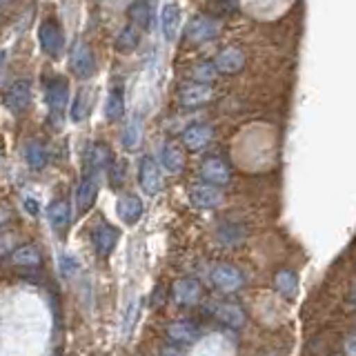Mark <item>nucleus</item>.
<instances>
[{
  "mask_svg": "<svg viewBox=\"0 0 356 356\" xmlns=\"http://www.w3.org/2000/svg\"><path fill=\"white\" fill-rule=\"evenodd\" d=\"M118 216L125 225H134L138 222V218L143 216V200L134 194L127 196H120L118 198Z\"/></svg>",
  "mask_w": 356,
  "mask_h": 356,
  "instance_id": "obj_19",
  "label": "nucleus"
},
{
  "mask_svg": "<svg viewBox=\"0 0 356 356\" xmlns=\"http://www.w3.org/2000/svg\"><path fill=\"white\" fill-rule=\"evenodd\" d=\"M60 272L65 278H76V274L81 272V265L70 254H60Z\"/></svg>",
  "mask_w": 356,
  "mask_h": 356,
  "instance_id": "obj_33",
  "label": "nucleus"
},
{
  "mask_svg": "<svg viewBox=\"0 0 356 356\" xmlns=\"http://www.w3.org/2000/svg\"><path fill=\"white\" fill-rule=\"evenodd\" d=\"M211 283H214L218 289H222V292H236V289L245 283V278H243L241 270H236L234 265L220 263L214 267V272H211Z\"/></svg>",
  "mask_w": 356,
  "mask_h": 356,
  "instance_id": "obj_9",
  "label": "nucleus"
},
{
  "mask_svg": "<svg viewBox=\"0 0 356 356\" xmlns=\"http://www.w3.org/2000/svg\"><path fill=\"white\" fill-rule=\"evenodd\" d=\"M214 98V89L209 85H187L181 89V94H178V103L183 107H200V105H207L209 100Z\"/></svg>",
  "mask_w": 356,
  "mask_h": 356,
  "instance_id": "obj_13",
  "label": "nucleus"
},
{
  "mask_svg": "<svg viewBox=\"0 0 356 356\" xmlns=\"http://www.w3.org/2000/svg\"><path fill=\"white\" fill-rule=\"evenodd\" d=\"M172 292L178 305H196L200 300V285L196 278H181L174 283Z\"/></svg>",
  "mask_w": 356,
  "mask_h": 356,
  "instance_id": "obj_14",
  "label": "nucleus"
},
{
  "mask_svg": "<svg viewBox=\"0 0 356 356\" xmlns=\"http://www.w3.org/2000/svg\"><path fill=\"white\" fill-rule=\"evenodd\" d=\"M211 136H214V127L207 125V122H196V125L192 127H187L185 134H183V143H185V147L187 149H192V152H200V149H205Z\"/></svg>",
  "mask_w": 356,
  "mask_h": 356,
  "instance_id": "obj_11",
  "label": "nucleus"
},
{
  "mask_svg": "<svg viewBox=\"0 0 356 356\" xmlns=\"http://www.w3.org/2000/svg\"><path fill=\"white\" fill-rule=\"evenodd\" d=\"M47 216H49V222L54 229H65L67 222L72 218V209H70V203L67 200H54L47 209Z\"/></svg>",
  "mask_w": 356,
  "mask_h": 356,
  "instance_id": "obj_26",
  "label": "nucleus"
},
{
  "mask_svg": "<svg viewBox=\"0 0 356 356\" xmlns=\"http://www.w3.org/2000/svg\"><path fill=\"white\" fill-rule=\"evenodd\" d=\"M138 183L143 187V192L147 196H156L163 189V178L161 170L152 156H145L140 161V170H138Z\"/></svg>",
  "mask_w": 356,
  "mask_h": 356,
  "instance_id": "obj_6",
  "label": "nucleus"
},
{
  "mask_svg": "<svg viewBox=\"0 0 356 356\" xmlns=\"http://www.w3.org/2000/svg\"><path fill=\"white\" fill-rule=\"evenodd\" d=\"M109 161H111V152L105 143H94L89 147V156H87V163H89V176L98 178L103 172L109 170Z\"/></svg>",
  "mask_w": 356,
  "mask_h": 356,
  "instance_id": "obj_15",
  "label": "nucleus"
},
{
  "mask_svg": "<svg viewBox=\"0 0 356 356\" xmlns=\"http://www.w3.org/2000/svg\"><path fill=\"white\" fill-rule=\"evenodd\" d=\"M222 189L214 185H194L189 189V200L198 209H214L222 203Z\"/></svg>",
  "mask_w": 356,
  "mask_h": 356,
  "instance_id": "obj_10",
  "label": "nucleus"
},
{
  "mask_svg": "<svg viewBox=\"0 0 356 356\" xmlns=\"http://www.w3.org/2000/svg\"><path fill=\"white\" fill-rule=\"evenodd\" d=\"M38 40H40V49L47 56H51V58H58L65 49V33L56 20L42 22L38 29Z\"/></svg>",
  "mask_w": 356,
  "mask_h": 356,
  "instance_id": "obj_1",
  "label": "nucleus"
},
{
  "mask_svg": "<svg viewBox=\"0 0 356 356\" xmlns=\"http://www.w3.org/2000/svg\"><path fill=\"white\" fill-rule=\"evenodd\" d=\"M192 78L198 85H209L218 78V70L214 67V63H200L192 70Z\"/></svg>",
  "mask_w": 356,
  "mask_h": 356,
  "instance_id": "obj_32",
  "label": "nucleus"
},
{
  "mask_svg": "<svg viewBox=\"0 0 356 356\" xmlns=\"http://www.w3.org/2000/svg\"><path fill=\"white\" fill-rule=\"evenodd\" d=\"M29 105H31V83L27 78H20V81L11 83L5 92V107L11 114H22Z\"/></svg>",
  "mask_w": 356,
  "mask_h": 356,
  "instance_id": "obj_3",
  "label": "nucleus"
},
{
  "mask_svg": "<svg viewBox=\"0 0 356 356\" xmlns=\"http://www.w3.org/2000/svg\"><path fill=\"white\" fill-rule=\"evenodd\" d=\"M129 20L134 22V27H140L143 31L152 29V22H154V5L149 0H134L127 9Z\"/></svg>",
  "mask_w": 356,
  "mask_h": 356,
  "instance_id": "obj_17",
  "label": "nucleus"
},
{
  "mask_svg": "<svg viewBox=\"0 0 356 356\" xmlns=\"http://www.w3.org/2000/svg\"><path fill=\"white\" fill-rule=\"evenodd\" d=\"M120 3H125V0H120Z\"/></svg>",
  "mask_w": 356,
  "mask_h": 356,
  "instance_id": "obj_42",
  "label": "nucleus"
},
{
  "mask_svg": "<svg viewBox=\"0 0 356 356\" xmlns=\"http://www.w3.org/2000/svg\"><path fill=\"white\" fill-rule=\"evenodd\" d=\"M161 163L165 167V172L170 174H181L185 167V154L183 147L178 143H165L161 152Z\"/></svg>",
  "mask_w": 356,
  "mask_h": 356,
  "instance_id": "obj_18",
  "label": "nucleus"
},
{
  "mask_svg": "<svg viewBox=\"0 0 356 356\" xmlns=\"http://www.w3.org/2000/svg\"><path fill=\"white\" fill-rule=\"evenodd\" d=\"M138 314H140V298L138 296H131L127 307H125V312H122V323H120L122 339H127L129 334H131L134 325H136V321H138Z\"/></svg>",
  "mask_w": 356,
  "mask_h": 356,
  "instance_id": "obj_27",
  "label": "nucleus"
},
{
  "mask_svg": "<svg viewBox=\"0 0 356 356\" xmlns=\"http://www.w3.org/2000/svg\"><path fill=\"white\" fill-rule=\"evenodd\" d=\"M72 72L81 78V81H87L92 78L96 72V58H94V51L87 47L85 42H76V47L72 51V60H70Z\"/></svg>",
  "mask_w": 356,
  "mask_h": 356,
  "instance_id": "obj_5",
  "label": "nucleus"
},
{
  "mask_svg": "<svg viewBox=\"0 0 356 356\" xmlns=\"http://www.w3.org/2000/svg\"><path fill=\"white\" fill-rule=\"evenodd\" d=\"M138 42H140V36H138L136 27L127 25V27H122L120 33L116 36V51L118 54H131L138 47Z\"/></svg>",
  "mask_w": 356,
  "mask_h": 356,
  "instance_id": "obj_28",
  "label": "nucleus"
},
{
  "mask_svg": "<svg viewBox=\"0 0 356 356\" xmlns=\"http://www.w3.org/2000/svg\"><path fill=\"white\" fill-rule=\"evenodd\" d=\"M276 289H278V294H281V296L294 298L296 292H298V278H296V274L289 272V270L278 272L276 274Z\"/></svg>",
  "mask_w": 356,
  "mask_h": 356,
  "instance_id": "obj_31",
  "label": "nucleus"
},
{
  "mask_svg": "<svg viewBox=\"0 0 356 356\" xmlns=\"http://www.w3.org/2000/svg\"><path fill=\"white\" fill-rule=\"evenodd\" d=\"M22 205H25L27 214H31V216H38V214H40V205H38V200H36V198L25 196V200H22Z\"/></svg>",
  "mask_w": 356,
  "mask_h": 356,
  "instance_id": "obj_36",
  "label": "nucleus"
},
{
  "mask_svg": "<svg viewBox=\"0 0 356 356\" xmlns=\"http://www.w3.org/2000/svg\"><path fill=\"white\" fill-rule=\"evenodd\" d=\"M220 31L218 20L207 18V16H194L189 20V25L185 29V38L194 44H203L207 40H211Z\"/></svg>",
  "mask_w": 356,
  "mask_h": 356,
  "instance_id": "obj_4",
  "label": "nucleus"
},
{
  "mask_svg": "<svg viewBox=\"0 0 356 356\" xmlns=\"http://www.w3.org/2000/svg\"><path fill=\"white\" fill-rule=\"evenodd\" d=\"M161 356H183V352L178 348H163Z\"/></svg>",
  "mask_w": 356,
  "mask_h": 356,
  "instance_id": "obj_38",
  "label": "nucleus"
},
{
  "mask_svg": "<svg viewBox=\"0 0 356 356\" xmlns=\"http://www.w3.org/2000/svg\"><path fill=\"white\" fill-rule=\"evenodd\" d=\"M345 354L356 356V352H354V334H350V337H348V343H345Z\"/></svg>",
  "mask_w": 356,
  "mask_h": 356,
  "instance_id": "obj_37",
  "label": "nucleus"
},
{
  "mask_svg": "<svg viewBox=\"0 0 356 356\" xmlns=\"http://www.w3.org/2000/svg\"><path fill=\"white\" fill-rule=\"evenodd\" d=\"M42 261V254L38 248L33 245H20L14 252H11V263L20 265V267H36Z\"/></svg>",
  "mask_w": 356,
  "mask_h": 356,
  "instance_id": "obj_24",
  "label": "nucleus"
},
{
  "mask_svg": "<svg viewBox=\"0 0 356 356\" xmlns=\"http://www.w3.org/2000/svg\"><path fill=\"white\" fill-rule=\"evenodd\" d=\"M118 238H120V232L114 225H109V222H98L92 234L94 248H96L98 256H103V259H107V256L116 250Z\"/></svg>",
  "mask_w": 356,
  "mask_h": 356,
  "instance_id": "obj_7",
  "label": "nucleus"
},
{
  "mask_svg": "<svg viewBox=\"0 0 356 356\" xmlns=\"http://www.w3.org/2000/svg\"><path fill=\"white\" fill-rule=\"evenodd\" d=\"M5 3H9V0H0V5H5Z\"/></svg>",
  "mask_w": 356,
  "mask_h": 356,
  "instance_id": "obj_41",
  "label": "nucleus"
},
{
  "mask_svg": "<svg viewBox=\"0 0 356 356\" xmlns=\"http://www.w3.org/2000/svg\"><path fill=\"white\" fill-rule=\"evenodd\" d=\"M214 314L218 321H222L229 327H241L245 323V312L236 303H229V300H225V303H216Z\"/></svg>",
  "mask_w": 356,
  "mask_h": 356,
  "instance_id": "obj_21",
  "label": "nucleus"
},
{
  "mask_svg": "<svg viewBox=\"0 0 356 356\" xmlns=\"http://www.w3.org/2000/svg\"><path fill=\"white\" fill-rule=\"evenodd\" d=\"M181 27V7L174 3H167L161 11V29L167 42H174Z\"/></svg>",
  "mask_w": 356,
  "mask_h": 356,
  "instance_id": "obj_16",
  "label": "nucleus"
},
{
  "mask_svg": "<svg viewBox=\"0 0 356 356\" xmlns=\"http://www.w3.org/2000/svg\"><path fill=\"white\" fill-rule=\"evenodd\" d=\"M89 109H92V96H89L87 89H78V94L74 96L70 107V120L83 122L89 116Z\"/></svg>",
  "mask_w": 356,
  "mask_h": 356,
  "instance_id": "obj_25",
  "label": "nucleus"
},
{
  "mask_svg": "<svg viewBox=\"0 0 356 356\" xmlns=\"http://www.w3.org/2000/svg\"><path fill=\"white\" fill-rule=\"evenodd\" d=\"M122 114H125V96H122L120 87H111L105 100V118L109 122H116Z\"/></svg>",
  "mask_w": 356,
  "mask_h": 356,
  "instance_id": "obj_23",
  "label": "nucleus"
},
{
  "mask_svg": "<svg viewBox=\"0 0 356 356\" xmlns=\"http://www.w3.org/2000/svg\"><path fill=\"white\" fill-rule=\"evenodd\" d=\"M96 194H98V178H94V176H85L83 178V183L78 185V196H76V200H78V209L81 211H85V209H89L94 205V200H96Z\"/></svg>",
  "mask_w": 356,
  "mask_h": 356,
  "instance_id": "obj_22",
  "label": "nucleus"
},
{
  "mask_svg": "<svg viewBox=\"0 0 356 356\" xmlns=\"http://www.w3.org/2000/svg\"><path fill=\"white\" fill-rule=\"evenodd\" d=\"M200 176H203V181L207 185H214V187H222L229 183L232 178V172H229V165L218 159V156H211V159H207L203 163V167H200Z\"/></svg>",
  "mask_w": 356,
  "mask_h": 356,
  "instance_id": "obj_8",
  "label": "nucleus"
},
{
  "mask_svg": "<svg viewBox=\"0 0 356 356\" xmlns=\"http://www.w3.org/2000/svg\"><path fill=\"white\" fill-rule=\"evenodd\" d=\"M16 241H18V236H16L14 232H5V234H0V259H3V256H7L9 252H14Z\"/></svg>",
  "mask_w": 356,
  "mask_h": 356,
  "instance_id": "obj_34",
  "label": "nucleus"
},
{
  "mask_svg": "<svg viewBox=\"0 0 356 356\" xmlns=\"http://www.w3.org/2000/svg\"><path fill=\"white\" fill-rule=\"evenodd\" d=\"M109 174H111V183L118 187L122 183V178H125V174H127V165L125 163L109 165Z\"/></svg>",
  "mask_w": 356,
  "mask_h": 356,
  "instance_id": "obj_35",
  "label": "nucleus"
},
{
  "mask_svg": "<svg viewBox=\"0 0 356 356\" xmlns=\"http://www.w3.org/2000/svg\"><path fill=\"white\" fill-rule=\"evenodd\" d=\"M44 100L51 109V114H60L70 103V83L63 76H51L44 81Z\"/></svg>",
  "mask_w": 356,
  "mask_h": 356,
  "instance_id": "obj_2",
  "label": "nucleus"
},
{
  "mask_svg": "<svg viewBox=\"0 0 356 356\" xmlns=\"http://www.w3.org/2000/svg\"><path fill=\"white\" fill-rule=\"evenodd\" d=\"M167 337H170L176 345H189L198 339V327L192 321H174L167 327Z\"/></svg>",
  "mask_w": 356,
  "mask_h": 356,
  "instance_id": "obj_20",
  "label": "nucleus"
},
{
  "mask_svg": "<svg viewBox=\"0 0 356 356\" xmlns=\"http://www.w3.org/2000/svg\"><path fill=\"white\" fill-rule=\"evenodd\" d=\"M9 220V209L7 207H0V225H3V222H7Z\"/></svg>",
  "mask_w": 356,
  "mask_h": 356,
  "instance_id": "obj_39",
  "label": "nucleus"
},
{
  "mask_svg": "<svg viewBox=\"0 0 356 356\" xmlns=\"http://www.w3.org/2000/svg\"><path fill=\"white\" fill-rule=\"evenodd\" d=\"M140 140H143V120L140 116H134L127 122L125 134H122V145H125V149L134 152V149H138Z\"/></svg>",
  "mask_w": 356,
  "mask_h": 356,
  "instance_id": "obj_29",
  "label": "nucleus"
},
{
  "mask_svg": "<svg viewBox=\"0 0 356 356\" xmlns=\"http://www.w3.org/2000/svg\"><path fill=\"white\" fill-rule=\"evenodd\" d=\"M5 49H0V72H3V65H5Z\"/></svg>",
  "mask_w": 356,
  "mask_h": 356,
  "instance_id": "obj_40",
  "label": "nucleus"
},
{
  "mask_svg": "<svg viewBox=\"0 0 356 356\" xmlns=\"http://www.w3.org/2000/svg\"><path fill=\"white\" fill-rule=\"evenodd\" d=\"M25 161L31 170H36V172L47 165V152H44V147L38 140H29L25 145Z\"/></svg>",
  "mask_w": 356,
  "mask_h": 356,
  "instance_id": "obj_30",
  "label": "nucleus"
},
{
  "mask_svg": "<svg viewBox=\"0 0 356 356\" xmlns=\"http://www.w3.org/2000/svg\"><path fill=\"white\" fill-rule=\"evenodd\" d=\"M214 67L218 70V74H238L245 67V54L238 47H225L216 54Z\"/></svg>",
  "mask_w": 356,
  "mask_h": 356,
  "instance_id": "obj_12",
  "label": "nucleus"
}]
</instances>
